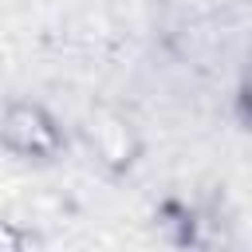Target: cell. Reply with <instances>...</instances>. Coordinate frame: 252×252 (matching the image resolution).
I'll return each mask as SVG.
<instances>
[{"instance_id":"1","label":"cell","mask_w":252,"mask_h":252,"mask_svg":"<svg viewBox=\"0 0 252 252\" xmlns=\"http://www.w3.org/2000/svg\"><path fill=\"white\" fill-rule=\"evenodd\" d=\"M75 130H79V142L87 146L91 161L98 165V173L110 181H126L146 158V138H142L138 122L114 102L94 98L79 114Z\"/></svg>"},{"instance_id":"2","label":"cell","mask_w":252,"mask_h":252,"mask_svg":"<svg viewBox=\"0 0 252 252\" xmlns=\"http://www.w3.org/2000/svg\"><path fill=\"white\" fill-rule=\"evenodd\" d=\"M0 146L16 161L55 165L71 150V134L51 106L39 98H8L0 110Z\"/></svg>"},{"instance_id":"3","label":"cell","mask_w":252,"mask_h":252,"mask_svg":"<svg viewBox=\"0 0 252 252\" xmlns=\"http://www.w3.org/2000/svg\"><path fill=\"white\" fill-rule=\"evenodd\" d=\"M43 236L35 228H24L20 220H0V252H39Z\"/></svg>"},{"instance_id":"4","label":"cell","mask_w":252,"mask_h":252,"mask_svg":"<svg viewBox=\"0 0 252 252\" xmlns=\"http://www.w3.org/2000/svg\"><path fill=\"white\" fill-rule=\"evenodd\" d=\"M236 118H240V126L244 130H252V59H248V67H244V75H240V83H236Z\"/></svg>"}]
</instances>
